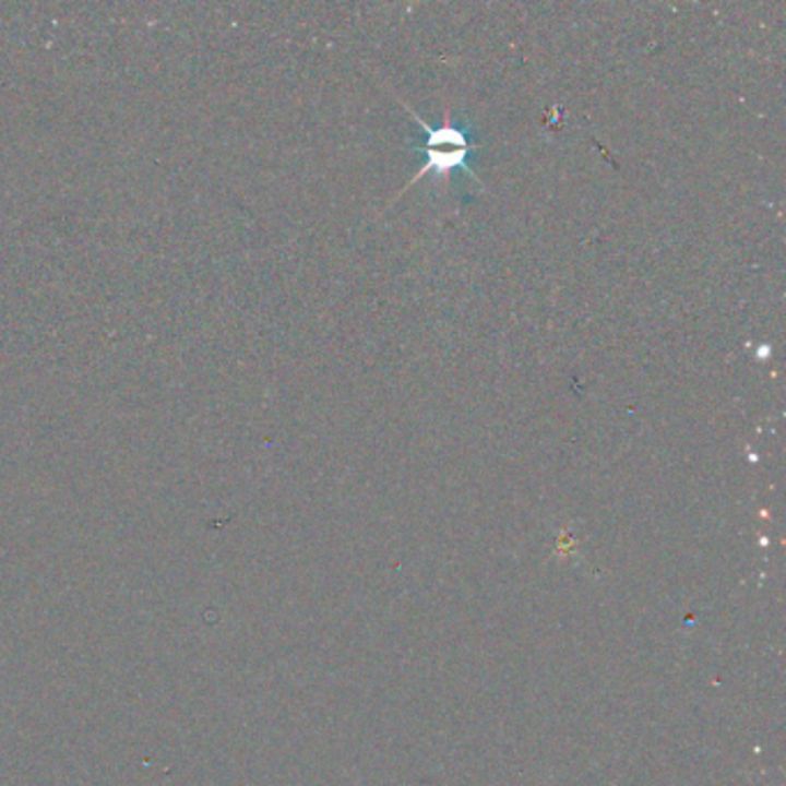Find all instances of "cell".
I'll use <instances>...</instances> for the list:
<instances>
[{"label": "cell", "mask_w": 786, "mask_h": 786, "mask_svg": "<svg viewBox=\"0 0 786 786\" xmlns=\"http://www.w3.org/2000/svg\"><path fill=\"white\" fill-rule=\"evenodd\" d=\"M410 116L416 118V120L420 122V126L425 128V132L429 134V141H427V155H429V159H427L425 167L416 174V178L410 180V184L416 182L418 178H422L425 174H429V171L437 174L441 180H448V174H450L452 169H466V155H468V151H471V143L466 141V136H464L462 130L452 128L450 111H445V126H443L441 130L429 128L422 118L416 116V111H410ZM466 171H468V169H466ZM410 184H408V188H410Z\"/></svg>", "instance_id": "cell-1"}]
</instances>
